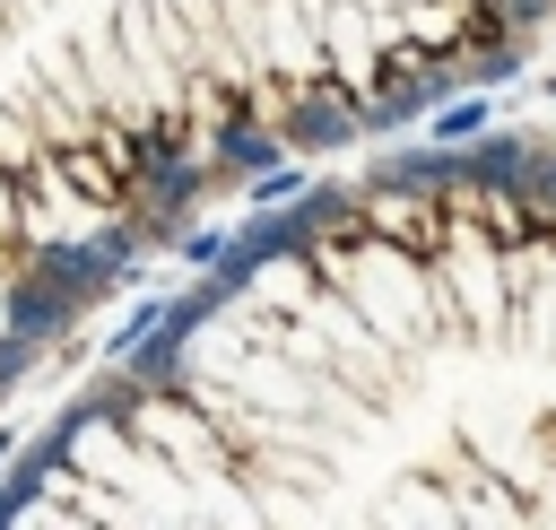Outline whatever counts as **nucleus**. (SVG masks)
Masks as SVG:
<instances>
[{
  "mask_svg": "<svg viewBox=\"0 0 556 530\" xmlns=\"http://www.w3.org/2000/svg\"><path fill=\"white\" fill-rule=\"evenodd\" d=\"M521 165H530V156H521L513 139H486V148L460 156V174H478V182H521Z\"/></svg>",
  "mask_w": 556,
  "mask_h": 530,
  "instance_id": "1",
  "label": "nucleus"
},
{
  "mask_svg": "<svg viewBox=\"0 0 556 530\" xmlns=\"http://www.w3.org/2000/svg\"><path fill=\"white\" fill-rule=\"evenodd\" d=\"M382 174L391 182H443V174H460V156H391Z\"/></svg>",
  "mask_w": 556,
  "mask_h": 530,
  "instance_id": "2",
  "label": "nucleus"
},
{
  "mask_svg": "<svg viewBox=\"0 0 556 530\" xmlns=\"http://www.w3.org/2000/svg\"><path fill=\"white\" fill-rule=\"evenodd\" d=\"M226 156H235V165H269V156H278V139H261V130H235V139H226Z\"/></svg>",
  "mask_w": 556,
  "mask_h": 530,
  "instance_id": "3",
  "label": "nucleus"
},
{
  "mask_svg": "<svg viewBox=\"0 0 556 530\" xmlns=\"http://www.w3.org/2000/svg\"><path fill=\"white\" fill-rule=\"evenodd\" d=\"M182 261H200V269H217V261H226V235H217V226H200V235H182Z\"/></svg>",
  "mask_w": 556,
  "mask_h": 530,
  "instance_id": "4",
  "label": "nucleus"
},
{
  "mask_svg": "<svg viewBox=\"0 0 556 530\" xmlns=\"http://www.w3.org/2000/svg\"><path fill=\"white\" fill-rule=\"evenodd\" d=\"M478 130H486V104H452L443 113V139H478Z\"/></svg>",
  "mask_w": 556,
  "mask_h": 530,
  "instance_id": "5",
  "label": "nucleus"
},
{
  "mask_svg": "<svg viewBox=\"0 0 556 530\" xmlns=\"http://www.w3.org/2000/svg\"><path fill=\"white\" fill-rule=\"evenodd\" d=\"M295 191H304V182H295V174H287V165H278V174H261V182H252V200H295Z\"/></svg>",
  "mask_w": 556,
  "mask_h": 530,
  "instance_id": "6",
  "label": "nucleus"
},
{
  "mask_svg": "<svg viewBox=\"0 0 556 530\" xmlns=\"http://www.w3.org/2000/svg\"><path fill=\"white\" fill-rule=\"evenodd\" d=\"M0 521H9V513H0Z\"/></svg>",
  "mask_w": 556,
  "mask_h": 530,
  "instance_id": "7",
  "label": "nucleus"
}]
</instances>
